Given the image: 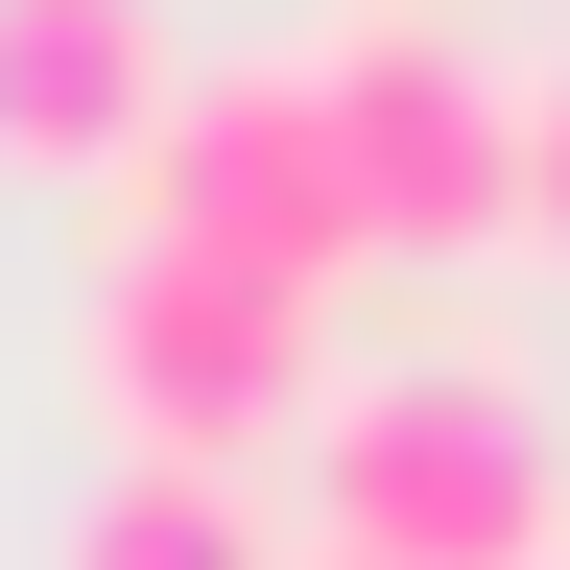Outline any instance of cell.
Returning a JSON list of instances; mask_svg holds the SVG:
<instances>
[{
  "label": "cell",
  "mask_w": 570,
  "mask_h": 570,
  "mask_svg": "<svg viewBox=\"0 0 570 570\" xmlns=\"http://www.w3.org/2000/svg\"><path fill=\"white\" fill-rule=\"evenodd\" d=\"M71 570H285L262 475H190V452H119L96 499H71Z\"/></svg>",
  "instance_id": "6"
},
{
  "label": "cell",
  "mask_w": 570,
  "mask_h": 570,
  "mask_svg": "<svg viewBox=\"0 0 570 570\" xmlns=\"http://www.w3.org/2000/svg\"><path fill=\"white\" fill-rule=\"evenodd\" d=\"M523 238H570V71L523 96Z\"/></svg>",
  "instance_id": "7"
},
{
  "label": "cell",
  "mask_w": 570,
  "mask_h": 570,
  "mask_svg": "<svg viewBox=\"0 0 570 570\" xmlns=\"http://www.w3.org/2000/svg\"><path fill=\"white\" fill-rule=\"evenodd\" d=\"M309 96H333V167H356V238H381V262H475V238H523V96H499L452 24L356 0V24L309 48Z\"/></svg>",
  "instance_id": "3"
},
{
  "label": "cell",
  "mask_w": 570,
  "mask_h": 570,
  "mask_svg": "<svg viewBox=\"0 0 570 570\" xmlns=\"http://www.w3.org/2000/svg\"><path fill=\"white\" fill-rule=\"evenodd\" d=\"M142 238H190V262H262V285H333V262H381L356 238V167H333V96H309V48L285 71H167V119H142Z\"/></svg>",
  "instance_id": "4"
},
{
  "label": "cell",
  "mask_w": 570,
  "mask_h": 570,
  "mask_svg": "<svg viewBox=\"0 0 570 570\" xmlns=\"http://www.w3.org/2000/svg\"><path fill=\"white\" fill-rule=\"evenodd\" d=\"M167 24L142 0H0V167H142Z\"/></svg>",
  "instance_id": "5"
},
{
  "label": "cell",
  "mask_w": 570,
  "mask_h": 570,
  "mask_svg": "<svg viewBox=\"0 0 570 570\" xmlns=\"http://www.w3.org/2000/svg\"><path fill=\"white\" fill-rule=\"evenodd\" d=\"M96 404H119V452L262 475L285 428L333 404V356H309V285H262V262H190V238H119V285H96Z\"/></svg>",
  "instance_id": "2"
},
{
  "label": "cell",
  "mask_w": 570,
  "mask_h": 570,
  "mask_svg": "<svg viewBox=\"0 0 570 570\" xmlns=\"http://www.w3.org/2000/svg\"><path fill=\"white\" fill-rule=\"evenodd\" d=\"M285 570H333V547H285Z\"/></svg>",
  "instance_id": "8"
},
{
  "label": "cell",
  "mask_w": 570,
  "mask_h": 570,
  "mask_svg": "<svg viewBox=\"0 0 570 570\" xmlns=\"http://www.w3.org/2000/svg\"><path fill=\"white\" fill-rule=\"evenodd\" d=\"M309 547L333 570H570V452L523 428L499 356L333 381L309 404Z\"/></svg>",
  "instance_id": "1"
}]
</instances>
